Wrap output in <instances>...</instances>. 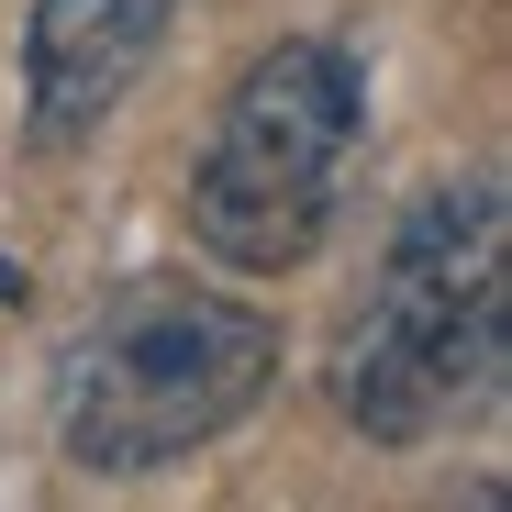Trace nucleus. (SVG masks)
<instances>
[{"mask_svg":"<svg viewBox=\"0 0 512 512\" xmlns=\"http://www.w3.org/2000/svg\"><path fill=\"white\" fill-rule=\"evenodd\" d=\"M368 134V78L346 45H323V34H290L268 45L245 78H234V101L190 167V234L223 256V268H256V279H279L301 268V256L323 245L334 223V190H346V156Z\"/></svg>","mask_w":512,"mask_h":512,"instance_id":"nucleus-3","label":"nucleus"},{"mask_svg":"<svg viewBox=\"0 0 512 512\" xmlns=\"http://www.w3.org/2000/svg\"><path fill=\"white\" fill-rule=\"evenodd\" d=\"M501 357H512V212L501 179H446L390 234L368 312L346 323V357H334V401L368 446H435L468 412H490Z\"/></svg>","mask_w":512,"mask_h":512,"instance_id":"nucleus-1","label":"nucleus"},{"mask_svg":"<svg viewBox=\"0 0 512 512\" xmlns=\"http://www.w3.org/2000/svg\"><path fill=\"white\" fill-rule=\"evenodd\" d=\"M167 12L179 0H34L23 23V134L56 145H90L123 90L145 78V56L167 45Z\"/></svg>","mask_w":512,"mask_h":512,"instance_id":"nucleus-4","label":"nucleus"},{"mask_svg":"<svg viewBox=\"0 0 512 512\" xmlns=\"http://www.w3.org/2000/svg\"><path fill=\"white\" fill-rule=\"evenodd\" d=\"M279 379V323L201 290V279H134L56 368V435L78 468L145 479L167 457L212 446L223 423H245Z\"/></svg>","mask_w":512,"mask_h":512,"instance_id":"nucleus-2","label":"nucleus"}]
</instances>
